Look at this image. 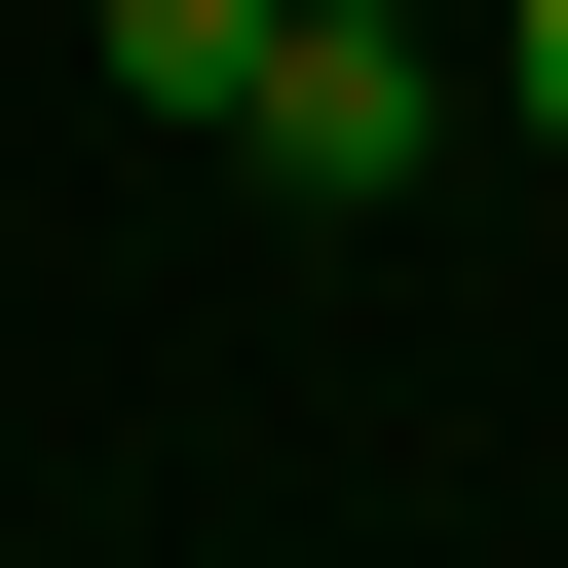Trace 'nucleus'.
<instances>
[{
  "instance_id": "2",
  "label": "nucleus",
  "mask_w": 568,
  "mask_h": 568,
  "mask_svg": "<svg viewBox=\"0 0 568 568\" xmlns=\"http://www.w3.org/2000/svg\"><path fill=\"white\" fill-rule=\"evenodd\" d=\"M265 39H304V0H114V77H152L190 152H227V77H265Z\"/></svg>"
},
{
  "instance_id": "1",
  "label": "nucleus",
  "mask_w": 568,
  "mask_h": 568,
  "mask_svg": "<svg viewBox=\"0 0 568 568\" xmlns=\"http://www.w3.org/2000/svg\"><path fill=\"white\" fill-rule=\"evenodd\" d=\"M417 114H455V77H417V39H342V0L227 77V152H265V190H417Z\"/></svg>"
},
{
  "instance_id": "4",
  "label": "nucleus",
  "mask_w": 568,
  "mask_h": 568,
  "mask_svg": "<svg viewBox=\"0 0 568 568\" xmlns=\"http://www.w3.org/2000/svg\"><path fill=\"white\" fill-rule=\"evenodd\" d=\"M342 39H493V0H342Z\"/></svg>"
},
{
  "instance_id": "3",
  "label": "nucleus",
  "mask_w": 568,
  "mask_h": 568,
  "mask_svg": "<svg viewBox=\"0 0 568 568\" xmlns=\"http://www.w3.org/2000/svg\"><path fill=\"white\" fill-rule=\"evenodd\" d=\"M493 39H530V152H568V0H493Z\"/></svg>"
}]
</instances>
